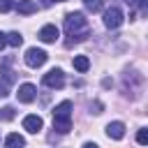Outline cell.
Here are the masks:
<instances>
[{
  "instance_id": "obj_1",
  "label": "cell",
  "mask_w": 148,
  "mask_h": 148,
  "mask_svg": "<svg viewBox=\"0 0 148 148\" xmlns=\"http://www.w3.org/2000/svg\"><path fill=\"white\" fill-rule=\"evenodd\" d=\"M65 32L74 39L67 42V46H72V42H83L88 37V21L81 12H69L65 16Z\"/></svg>"
},
{
  "instance_id": "obj_2",
  "label": "cell",
  "mask_w": 148,
  "mask_h": 148,
  "mask_svg": "<svg viewBox=\"0 0 148 148\" xmlns=\"http://www.w3.org/2000/svg\"><path fill=\"white\" fill-rule=\"evenodd\" d=\"M53 130H58L60 134L72 130V102L65 99L53 109Z\"/></svg>"
},
{
  "instance_id": "obj_3",
  "label": "cell",
  "mask_w": 148,
  "mask_h": 148,
  "mask_svg": "<svg viewBox=\"0 0 148 148\" xmlns=\"http://www.w3.org/2000/svg\"><path fill=\"white\" fill-rule=\"evenodd\" d=\"M46 51H42V49H37V46H32V49H28L25 51V56H23V60H25V65L28 67H42L44 62H46Z\"/></svg>"
},
{
  "instance_id": "obj_4",
  "label": "cell",
  "mask_w": 148,
  "mask_h": 148,
  "mask_svg": "<svg viewBox=\"0 0 148 148\" xmlns=\"http://www.w3.org/2000/svg\"><path fill=\"white\" fill-rule=\"evenodd\" d=\"M123 12L118 9V7H109L106 12H104V25L109 28V30H116V28H120L123 25Z\"/></svg>"
},
{
  "instance_id": "obj_5",
  "label": "cell",
  "mask_w": 148,
  "mask_h": 148,
  "mask_svg": "<svg viewBox=\"0 0 148 148\" xmlns=\"http://www.w3.org/2000/svg\"><path fill=\"white\" fill-rule=\"evenodd\" d=\"M42 83L46 86V88H62L65 86V74H62V69H51V72H46L44 74V79H42Z\"/></svg>"
},
{
  "instance_id": "obj_6",
  "label": "cell",
  "mask_w": 148,
  "mask_h": 148,
  "mask_svg": "<svg viewBox=\"0 0 148 148\" xmlns=\"http://www.w3.org/2000/svg\"><path fill=\"white\" fill-rule=\"evenodd\" d=\"M16 97H18V102H23V104H30V102L37 97V90H35V86H32V83H23V86H18V92H16Z\"/></svg>"
},
{
  "instance_id": "obj_7",
  "label": "cell",
  "mask_w": 148,
  "mask_h": 148,
  "mask_svg": "<svg viewBox=\"0 0 148 148\" xmlns=\"http://www.w3.org/2000/svg\"><path fill=\"white\" fill-rule=\"evenodd\" d=\"M106 136L113 139V141H120V139L125 136V123H120V120L109 123V125H106Z\"/></svg>"
},
{
  "instance_id": "obj_8",
  "label": "cell",
  "mask_w": 148,
  "mask_h": 148,
  "mask_svg": "<svg viewBox=\"0 0 148 148\" xmlns=\"http://www.w3.org/2000/svg\"><path fill=\"white\" fill-rule=\"evenodd\" d=\"M42 127H44V120L39 116H25L23 118V130H28L30 134H37Z\"/></svg>"
},
{
  "instance_id": "obj_9",
  "label": "cell",
  "mask_w": 148,
  "mask_h": 148,
  "mask_svg": "<svg viewBox=\"0 0 148 148\" xmlns=\"http://www.w3.org/2000/svg\"><path fill=\"white\" fill-rule=\"evenodd\" d=\"M58 35H60V32H58V28H56V25H51V23H49V25H44V28L39 30V39H42L44 44H53V42L58 39Z\"/></svg>"
},
{
  "instance_id": "obj_10",
  "label": "cell",
  "mask_w": 148,
  "mask_h": 148,
  "mask_svg": "<svg viewBox=\"0 0 148 148\" xmlns=\"http://www.w3.org/2000/svg\"><path fill=\"white\" fill-rule=\"evenodd\" d=\"M23 146H25V139H23L18 132L7 134V139H5V148H23Z\"/></svg>"
},
{
  "instance_id": "obj_11",
  "label": "cell",
  "mask_w": 148,
  "mask_h": 148,
  "mask_svg": "<svg viewBox=\"0 0 148 148\" xmlns=\"http://www.w3.org/2000/svg\"><path fill=\"white\" fill-rule=\"evenodd\" d=\"M16 9H18V14H25V16H28V14H35V12H37V2H32V0H21Z\"/></svg>"
},
{
  "instance_id": "obj_12",
  "label": "cell",
  "mask_w": 148,
  "mask_h": 148,
  "mask_svg": "<svg viewBox=\"0 0 148 148\" xmlns=\"http://www.w3.org/2000/svg\"><path fill=\"white\" fill-rule=\"evenodd\" d=\"M72 65H74V69H79V72H88V67H90V60H88V56H74Z\"/></svg>"
},
{
  "instance_id": "obj_13",
  "label": "cell",
  "mask_w": 148,
  "mask_h": 148,
  "mask_svg": "<svg viewBox=\"0 0 148 148\" xmlns=\"http://www.w3.org/2000/svg\"><path fill=\"white\" fill-rule=\"evenodd\" d=\"M83 5H86V9L92 12V14H97V12L104 9V0H83Z\"/></svg>"
},
{
  "instance_id": "obj_14",
  "label": "cell",
  "mask_w": 148,
  "mask_h": 148,
  "mask_svg": "<svg viewBox=\"0 0 148 148\" xmlns=\"http://www.w3.org/2000/svg\"><path fill=\"white\" fill-rule=\"evenodd\" d=\"M5 37H7V44H9V46H21V44H23V37H21L18 32H9V35H5Z\"/></svg>"
},
{
  "instance_id": "obj_15",
  "label": "cell",
  "mask_w": 148,
  "mask_h": 148,
  "mask_svg": "<svg viewBox=\"0 0 148 148\" xmlns=\"http://www.w3.org/2000/svg\"><path fill=\"white\" fill-rule=\"evenodd\" d=\"M136 141H139L141 146H146V143H148V132H146V127H141V130L136 132Z\"/></svg>"
},
{
  "instance_id": "obj_16",
  "label": "cell",
  "mask_w": 148,
  "mask_h": 148,
  "mask_svg": "<svg viewBox=\"0 0 148 148\" xmlns=\"http://www.w3.org/2000/svg\"><path fill=\"white\" fill-rule=\"evenodd\" d=\"M14 9V0H0V12H12Z\"/></svg>"
},
{
  "instance_id": "obj_17",
  "label": "cell",
  "mask_w": 148,
  "mask_h": 148,
  "mask_svg": "<svg viewBox=\"0 0 148 148\" xmlns=\"http://www.w3.org/2000/svg\"><path fill=\"white\" fill-rule=\"evenodd\" d=\"M125 2L134 9H146V0H125Z\"/></svg>"
},
{
  "instance_id": "obj_18",
  "label": "cell",
  "mask_w": 148,
  "mask_h": 148,
  "mask_svg": "<svg viewBox=\"0 0 148 148\" xmlns=\"http://www.w3.org/2000/svg\"><path fill=\"white\" fill-rule=\"evenodd\" d=\"M7 95H9V88L5 81H0V97H7Z\"/></svg>"
},
{
  "instance_id": "obj_19",
  "label": "cell",
  "mask_w": 148,
  "mask_h": 148,
  "mask_svg": "<svg viewBox=\"0 0 148 148\" xmlns=\"http://www.w3.org/2000/svg\"><path fill=\"white\" fill-rule=\"evenodd\" d=\"M5 44H7V37H5V32H0V49H5Z\"/></svg>"
},
{
  "instance_id": "obj_20",
  "label": "cell",
  "mask_w": 148,
  "mask_h": 148,
  "mask_svg": "<svg viewBox=\"0 0 148 148\" xmlns=\"http://www.w3.org/2000/svg\"><path fill=\"white\" fill-rule=\"evenodd\" d=\"M92 109H95V113H102V104H99V102H95V104H92Z\"/></svg>"
},
{
  "instance_id": "obj_21",
  "label": "cell",
  "mask_w": 148,
  "mask_h": 148,
  "mask_svg": "<svg viewBox=\"0 0 148 148\" xmlns=\"http://www.w3.org/2000/svg\"><path fill=\"white\" fill-rule=\"evenodd\" d=\"M83 148H99V146H97V143H92V141H86V143H83Z\"/></svg>"
},
{
  "instance_id": "obj_22",
  "label": "cell",
  "mask_w": 148,
  "mask_h": 148,
  "mask_svg": "<svg viewBox=\"0 0 148 148\" xmlns=\"http://www.w3.org/2000/svg\"><path fill=\"white\" fill-rule=\"evenodd\" d=\"M53 2H65V0H44V5H53Z\"/></svg>"
}]
</instances>
